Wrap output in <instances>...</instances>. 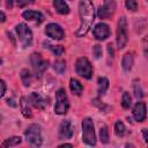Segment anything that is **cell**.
Segmentation results:
<instances>
[{
  "mask_svg": "<svg viewBox=\"0 0 148 148\" xmlns=\"http://www.w3.org/2000/svg\"><path fill=\"white\" fill-rule=\"evenodd\" d=\"M79 15H80V25L75 35L77 37H82L89 31L95 20V9L91 0L79 1Z\"/></svg>",
  "mask_w": 148,
  "mask_h": 148,
  "instance_id": "cell-1",
  "label": "cell"
},
{
  "mask_svg": "<svg viewBox=\"0 0 148 148\" xmlns=\"http://www.w3.org/2000/svg\"><path fill=\"white\" fill-rule=\"evenodd\" d=\"M82 140L89 146L96 145V135L94 130V123L90 118H84L82 120Z\"/></svg>",
  "mask_w": 148,
  "mask_h": 148,
  "instance_id": "cell-2",
  "label": "cell"
},
{
  "mask_svg": "<svg viewBox=\"0 0 148 148\" xmlns=\"http://www.w3.org/2000/svg\"><path fill=\"white\" fill-rule=\"evenodd\" d=\"M25 140L34 147H38L42 145V134H40V127L36 124H31L27 127L24 131Z\"/></svg>",
  "mask_w": 148,
  "mask_h": 148,
  "instance_id": "cell-3",
  "label": "cell"
},
{
  "mask_svg": "<svg viewBox=\"0 0 148 148\" xmlns=\"http://www.w3.org/2000/svg\"><path fill=\"white\" fill-rule=\"evenodd\" d=\"M15 30H16L17 38L21 42L22 46L23 47L30 46L31 43H32V32H31L30 28L24 23H18L15 27Z\"/></svg>",
  "mask_w": 148,
  "mask_h": 148,
  "instance_id": "cell-4",
  "label": "cell"
},
{
  "mask_svg": "<svg viewBox=\"0 0 148 148\" xmlns=\"http://www.w3.org/2000/svg\"><path fill=\"white\" fill-rule=\"evenodd\" d=\"M75 72L84 79H90L92 76V66L86 57H80L75 62Z\"/></svg>",
  "mask_w": 148,
  "mask_h": 148,
  "instance_id": "cell-5",
  "label": "cell"
},
{
  "mask_svg": "<svg viewBox=\"0 0 148 148\" xmlns=\"http://www.w3.org/2000/svg\"><path fill=\"white\" fill-rule=\"evenodd\" d=\"M56 106H54V112L57 114H65L68 111L69 108V102L67 98V95L62 88H60L56 92Z\"/></svg>",
  "mask_w": 148,
  "mask_h": 148,
  "instance_id": "cell-6",
  "label": "cell"
},
{
  "mask_svg": "<svg viewBox=\"0 0 148 148\" xmlns=\"http://www.w3.org/2000/svg\"><path fill=\"white\" fill-rule=\"evenodd\" d=\"M127 22L125 16H121L118 20V28H117V46L118 49H124L127 43Z\"/></svg>",
  "mask_w": 148,
  "mask_h": 148,
  "instance_id": "cell-7",
  "label": "cell"
},
{
  "mask_svg": "<svg viewBox=\"0 0 148 148\" xmlns=\"http://www.w3.org/2000/svg\"><path fill=\"white\" fill-rule=\"evenodd\" d=\"M116 10V1L114 0H104V5L99 6L97 10V16L102 20L110 18Z\"/></svg>",
  "mask_w": 148,
  "mask_h": 148,
  "instance_id": "cell-8",
  "label": "cell"
},
{
  "mask_svg": "<svg viewBox=\"0 0 148 148\" xmlns=\"http://www.w3.org/2000/svg\"><path fill=\"white\" fill-rule=\"evenodd\" d=\"M30 62H31L35 72L38 73L39 75L43 74L49 67V62L46 60H44L39 53H32L30 57Z\"/></svg>",
  "mask_w": 148,
  "mask_h": 148,
  "instance_id": "cell-9",
  "label": "cell"
},
{
  "mask_svg": "<svg viewBox=\"0 0 148 148\" xmlns=\"http://www.w3.org/2000/svg\"><path fill=\"white\" fill-rule=\"evenodd\" d=\"M45 34L50 38L57 39V40H60V39H62L65 37V32H64L62 28L57 23H49L45 27Z\"/></svg>",
  "mask_w": 148,
  "mask_h": 148,
  "instance_id": "cell-10",
  "label": "cell"
},
{
  "mask_svg": "<svg viewBox=\"0 0 148 148\" xmlns=\"http://www.w3.org/2000/svg\"><path fill=\"white\" fill-rule=\"evenodd\" d=\"M92 32H94V36H95L96 39H98V40H104V39H106V38L110 36V28H109L108 24L101 22V23H97V24L95 25Z\"/></svg>",
  "mask_w": 148,
  "mask_h": 148,
  "instance_id": "cell-11",
  "label": "cell"
},
{
  "mask_svg": "<svg viewBox=\"0 0 148 148\" xmlns=\"http://www.w3.org/2000/svg\"><path fill=\"white\" fill-rule=\"evenodd\" d=\"M73 135V125L69 120H62L59 126V139L68 140Z\"/></svg>",
  "mask_w": 148,
  "mask_h": 148,
  "instance_id": "cell-12",
  "label": "cell"
},
{
  "mask_svg": "<svg viewBox=\"0 0 148 148\" xmlns=\"http://www.w3.org/2000/svg\"><path fill=\"white\" fill-rule=\"evenodd\" d=\"M28 101H29V103L34 108L39 109V110H44L45 106H46V104H47L46 103V99L44 97H42L39 94H37V92H31L29 95V97H28Z\"/></svg>",
  "mask_w": 148,
  "mask_h": 148,
  "instance_id": "cell-13",
  "label": "cell"
},
{
  "mask_svg": "<svg viewBox=\"0 0 148 148\" xmlns=\"http://www.w3.org/2000/svg\"><path fill=\"white\" fill-rule=\"evenodd\" d=\"M132 113L136 121H143L146 119V104L143 102H138L134 105Z\"/></svg>",
  "mask_w": 148,
  "mask_h": 148,
  "instance_id": "cell-14",
  "label": "cell"
},
{
  "mask_svg": "<svg viewBox=\"0 0 148 148\" xmlns=\"http://www.w3.org/2000/svg\"><path fill=\"white\" fill-rule=\"evenodd\" d=\"M22 16H23L24 20L32 21L37 24H39L44 21V15L40 12H36V10H25V12L22 13Z\"/></svg>",
  "mask_w": 148,
  "mask_h": 148,
  "instance_id": "cell-15",
  "label": "cell"
},
{
  "mask_svg": "<svg viewBox=\"0 0 148 148\" xmlns=\"http://www.w3.org/2000/svg\"><path fill=\"white\" fill-rule=\"evenodd\" d=\"M53 7L61 15H66L69 13V7L65 2V0H53Z\"/></svg>",
  "mask_w": 148,
  "mask_h": 148,
  "instance_id": "cell-16",
  "label": "cell"
},
{
  "mask_svg": "<svg viewBox=\"0 0 148 148\" xmlns=\"http://www.w3.org/2000/svg\"><path fill=\"white\" fill-rule=\"evenodd\" d=\"M133 62H134V59H133L132 53H126V54H124L123 60H121V66H123V68H124L125 72H128V71L132 69Z\"/></svg>",
  "mask_w": 148,
  "mask_h": 148,
  "instance_id": "cell-17",
  "label": "cell"
},
{
  "mask_svg": "<svg viewBox=\"0 0 148 148\" xmlns=\"http://www.w3.org/2000/svg\"><path fill=\"white\" fill-rule=\"evenodd\" d=\"M108 88H109V80L106 77H98V81H97V91H98V95L99 96L105 95Z\"/></svg>",
  "mask_w": 148,
  "mask_h": 148,
  "instance_id": "cell-18",
  "label": "cell"
},
{
  "mask_svg": "<svg viewBox=\"0 0 148 148\" xmlns=\"http://www.w3.org/2000/svg\"><path fill=\"white\" fill-rule=\"evenodd\" d=\"M69 89H71V91L74 94V95H81V92L83 91V86L80 83V81L79 80H76V79H71V81H69Z\"/></svg>",
  "mask_w": 148,
  "mask_h": 148,
  "instance_id": "cell-19",
  "label": "cell"
},
{
  "mask_svg": "<svg viewBox=\"0 0 148 148\" xmlns=\"http://www.w3.org/2000/svg\"><path fill=\"white\" fill-rule=\"evenodd\" d=\"M20 105H21V111H22L23 116H24L25 118L31 117V111H30V108H29V105H28V102H27L25 97H21Z\"/></svg>",
  "mask_w": 148,
  "mask_h": 148,
  "instance_id": "cell-20",
  "label": "cell"
},
{
  "mask_svg": "<svg viewBox=\"0 0 148 148\" xmlns=\"http://www.w3.org/2000/svg\"><path fill=\"white\" fill-rule=\"evenodd\" d=\"M21 80H22V82H23V84L25 87L30 86V83H31V74H30V72L28 69L24 68V69L21 71Z\"/></svg>",
  "mask_w": 148,
  "mask_h": 148,
  "instance_id": "cell-21",
  "label": "cell"
},
{
  "mask_svg": "<svg viewBox=\"0 0 148 148\" xmlns=\"http://www.w3.org/2000/svg\"><path fill=\"white\" fill-rule=\"evenodd\" d=\"M114 133H116V135L117 136H124L125 135V133H126V128H125V125L120 121V120H118L117 123H116V125H114Z\"/></svg>",
  "mask_w": 148,
  "mask_h": 148,
  "instance_id": "cell-22",
  "label": "cell"
},
{
  "mask_svg": "<svg viewBox=\"0 0 148 148\" xmlns=\"http://www.w3.org/2000/svg\"><path fill=\"white\" fill-rule=\"evenodd\" d=\"M21 138L20 136H12L9 139H7L6 141L2 142V146L3 147H12V146H17L21 143Z\"/></svg>",
  "mask_w": 148,
  "mask_h": 148,
  "instance_id": "cell-23",
  "label": "cell"
},
{
  "mask_svg": "<svg viewBox=\"0 0 148 148\" xmlns=\"http://www.w3.org/2000/svg\"><path fill=\"white\" fill-rule=\"evenodd\" d=\"M99 138H101V141L103 143H108L109 142V131H108V127L105 125H101V128H99Z\"/></svg>",
  "mask_w": 148,
  "mask_h": 148,
  "instance_id": "cell-24",
  "label": "cell"
},
{
  "mask_svg": "<svg viewBox=\"0 0 148 148\" xmlns=\"http://www.w3.org/2000/svg\"><path fill=\"white\" fill-rule=\"evenodd\" d=\"M53 68L58 74H62L66 71V61L65 60H57L53 65Z\"/></svg>",
  "mask_w": 148,
  "mask_h": 148,
  "instance_id": "cell-25",
  "label": "cell"
},
{
  "mask_svg": "<svg viewBox=\"0 0 148 148\" xmlns=\"http://www.w3.org/2000/svg\"><path fill=\"white\" fill-rule=\"evenodd\" d=\"M131 103H132L131 102V96H130V94L127 91H125L123 94V97H121V105H123V108H125V109L130 108Z\"/></svg>",
  "mask_w": 148,
  "mask_h": 148,
  "instance_id": "cell-26",
  "label": "cell"
},
{
  "mask_svg": "<svg viewBox=\"0 0 148 148\" xmlns=\"http://www.w3.org/2000/svg\"><path fill=\"white\" fill-rule=\"evenodd\" d=\"M47 47H49V49L52 51V53L56 54V56H61V54L64 53V51H65L61 45H49Z\"/></svg>",
  "mask_w": 148,
  "mask_h": 148,
  "instance_id": "cell-27",
  "label": "cell"
},
{
  "mask_svg": "<svg viewBox=\"0 0 148 148\" xmlns=\"http://www.w3.org/2000/svg\"><path fill=\"white\" fill-rule=\"evenodd\" d=\"M133 89H134V96H135L138 99H139V98H142V96H143V91H142L141 86H140L139 82H134V84H133Z\"/></svg>",
  "mask_w": 148,
  "mask_h": 148,
  "instance_id": "cell-28",
  "label": "cell"
},
{
  "mask_svg": "<svg viewBox=\"0 0 148 148\" xmlns=\"http://www.w3.org/2000/svg\"><path fill=\"white\" fill-rule=\"evenodd\" d=\"M125 6L131 12H135L138 9V2H136V0H125Z\"/></svg>",
  "mask_w": 148,
  "mask_h": 148,
  "instance_id": "cell-29",
  "label": "cell"
},
{
  "mask_svg": "<svg viewBox=\"0 0 148 148\" xmlns=\"http://www.w3.org/2000/svg\"><path fill=\"white\" fill-rule=\"evenodd\" d=\"M92 53H94V56L96 58H101V56H102V46L98 45V44L94 45L92 46Z\"/></svg>",
  "mask_w": 148,
  "mask_h": 148,
  "instance_id": "cell-30",
  "label": "cell"
},
{
  "mask_svg": "<svg viewBox=\"0 0 148 148\" xmlns=\"http://www.w3.org/2000/svg\"><path fill=\"white\" fill-rule=\"evenodd\" d=\"M34 2H35V0H17V1H16L17 6H18L20 8H23V7H25V6H28V5H31V3H34Z\"/></svg>",
  "mask_w": 148,
  "mask_h": 148,
  "instance_id": "cell-31",
  "label": "cell"
},
{
  "mask_svg": "<svg viewBox=\"0 0 148 148\" xmlns=\"http://www.w3.org/2000/svg\"><path fill=\"white\" fill-rule=\"evenodd\" d=\"M5 91H6V83L3 80L0 79V97H2L5 95Z\"/></svg>",
  "mask_w": 148,
  "mask_h": 148,
  "instance_id": "cell-32",
  "label": "cell"
},
{
  "mask_svg": "<svg viewBox=\"0 0 148 148\" xmlns=\"http://www.w3.org/2000/svg\"><path fill=\"white\" fill-rule=\"evenodd\" d=\"M108 52H109V54H110L111 57H113V49H112V45H111V44L108 45Z\"/></svg>",
  "mask_w": 148,
  "mask_h": 148,
  "instance_id": "cell-33",
  "label": "cell"
},
{
  "mask_svg": "<svg viewBox=\"0 0 148 148\" xmlns=\"http://www.w3.org/2000/svg\"><path fill=\"white\" fill-rule=\"evenodd\" d=\"M142 133H143V139L146 142H148V134H147V128H143L142 130Z\"/></svg>",
  "mask_w": 148,
  "mask_h": 148,
  "instance_id": "cell-34",
  "label": "cell"
},
{
  "mask_svg": "<svg viewBox=\"0 0 148 148\" xmlns=\"http://www.w3.org/2000/svg\"><path fill=\"white\" fill-rule=\"evenodd\" d=\"M5 21H6V15H5L3 12H0V22L2 23V22H5Z\"/></svg>",
  "mask_w": 148,
  "mask_h": 148,
  "instance_id": "cell-35",
  "label": "cell"
},
{
  "mask_svg": "<svg viewBox=\"0 0 148 148\" xmlns=\"http://www.w3.org/2000/svg\"><path fill=\"white\" fill-rule=\"evenodd\" d=\"M6 5H7V7L10 9V8L13 7V0H6Z\"/></svg>",
  "mask_w": 148,
  "mask_h": 148,
  "instance_id": "cell-36",
  "label": "cell"
},
{
  "mask_svg": "<svg viewBox=\"0 0 148 148\" xmlns=\"http://www.w3.org/2000/svg\"><path fill=\"white\" fill-rule=\"evenodd\" d=\"M59 147H73V145H71V143H62Z\"/></svg>",
  "mask_w": 148,
  "mask_h": 148,
  "instance_id": "cell-37",
  "label": "cell"
},
{
  "mask_svg": "<svg viewBox=\"0 0 148 148\" xmlns=\"http://www.w3.org/2000/svg\"><path fill=\"white\" fill-rule=\"evenodd\" d=\"M0 64H1V59H0Z\"/></svg>",
  "mask_w": 148,
  "mask_h": 148,
  "instance_id": "cell-38",
  "label": "cell"
}]
</instances>
